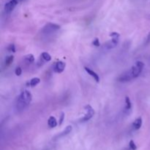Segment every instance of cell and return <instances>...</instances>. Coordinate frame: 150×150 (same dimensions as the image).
Returning a JSON list of instances; mask_svg holds the SVG:
<instances>
[{
	"label": "cell",
	"mask_w": 150,
	"mask_h": 150,
	"mask_svg": "<svg viewBox=\"0 0 150 150\" xmlns=\"http://www.w3.org/2000/svg\"><path fill=\"white\" fill-rule=\"evenodd\" d=\"M32 99V94L27 90H23L18 97L16 103V108L18 111H23L28 106Z\"/></svg>",
	"instance_id": "6da1fadb"
},
{
	"label": "cell",
	"mask_w": 150,
	"mask_h": 150,
	"mask_svg": "<svg viewBox=\"0 0 150 150\" xmlns=\"http://www.w3.org/2000/svg\"><path fill=\"white\" fill-rule=\"evenodd\" d=\"M144 67V64L142 62H137L134 66L131 67V72L133 73V76L134 79L139 77L140 74L142 73V70H143Z\"/></svg>",
	"instance_id": "7a4b0ae2"
},
{
	"label": "cell",
	"mask_w": 150,
	"mask_h": 150,
	"mask_svg": "<svg viewBox=\"0 0 150 150\" xmlns=\"http://www.w3.org/2000/svg\"><path fill=\"white\" fill-rule=\"evenodd\" d=\"M60 29V26L55 23H49L45 25L42 29V32L45 34H51Z\"/></svg>",
	"instance_id": "3957f363"
},
{
	"label": "cell",
	"mask_w": 150,
	"mask_h": 150,
	"mask_svg": "<svg viewBox=\"0 0 150 150\" xmlns=\"http://www.w3.org/2000/svg\"><path fill=\"white\" fill-rule=\"evenodd\" d=\"M133 79H134V77H133L131 70L130 69L129 70H127L125 73H123L122 74L120 75L117 80L120 82H127L129 81H131Z\"/></svg>",
	"instance_id": "277c9868"
},
{
	"label": "cell",
	"mask_w": 150,
	"mask_h": 150,
	"mask_svg": "<svg viewBox=\"0 0 150 150\" xmlns=\"http://www.w3.org/2000/svg\"><path fill=\"white\" fill-rule=\"evenodd\" d=\"M84 108L85 110H86V114L83 116V118L81 119L82 122L89 121L90 119L92 118V117H93L94 114H95V111H94V109L92 108V107L91 106V105H86V106L84 107Z\"/></svg>",
	"instance_id": "5b68a950"
},
{
	"label": "cell",
	"mask_w": 150,
	"mask_h": 150,
	"mask_svg": "<svg viewBox=\"0 0 150 150\" xmlns=\"http://www.w3.org/2000/svg\"><path fill=\"white\" fill-rule=\"evenodd\" d=\"M18 0H10L8 2L6 3L5 5H4V10H5L6 13H10V12L13 11L16 6L18 4Z\"/></svg>",
	"instance_id": "8992f818"
},
{
	"label": "cell",
	"mask_w": 150,
	"mask_h": 150,
	"mask_svg": "<svg viewBox=\"0 0 150 150\" xmlns=\"http://www.w3.org/2000/svg\"><path fill=\"white\" fill-rule=\"evenodd\" d=\"M119 38H112V40H111L110 41L105 42L104 44V46L107 49H111V48H114V47H116V45L118 44L119 42Z\"/></svg>",
	"instance_id": "52a82bcc"
},
{
	"label": "cell",
	"mask_w": 150,
	"mask_h": 150,
	"mask_svg": "<svg viewBox=\"0 0 150 150\" xmlns=\"http://www.w3.org/2000/svg\"><path fill=\"white\" fill-rule=\"evenodd\" d=\"M65 63L62 61H59L58 62L56 63L55 66H54V71L58 73H62L65 69Z\"/></svg>",
	"instance_id": "ba28073f"
},
{
	"label": "cell",
	"mask_w": 150,
	"mask_h": 150,
	"mask_svg": "<svg viewBox=\"0 0 150 150\" xmlns=\"http://www.w3.org/2000/svg\"><path fill=\"white\" fill-rule=\"evenodd\" d=\"M84 68H85V70H86V73H87L89 75H90V76H92V77L93 78V79H95V81H96V82L99 83V82H100V77H99V76H98V75L97 74V73H95V71L92 70L90 68H89V67H85Z\"/></svg>",
	"instance_id": "9c48e42d"
},
{
	"label": "cell",
	"mask_w": 150,
	"mask_h": 150,
	"mask_svg": "<svg viewBox=\"0 0 150 150\" xmlns=\"http://www.w3.org/2000/svg\"><path fill=\"white\" fill-rule=\"evenodd\" d=\"M48 125L51 128H54L57 126V121L54 117H50L48 120Z\"/></svg>",
	"instance_id": "30bf717a"
},
{
	"label": "cell",
	"mask_w": 150,
	"mask_h": 150,
	"mask_svg": "<svg viewBox=\"0 0 150 150\" xmlns=\"http://www.w3.org/2000/svg\"><path fill=\"white\" fill-rule=\"evenodd\" d=\"M142 125V117H138L133 122V126L135 130H139Z\"/></svg>",
	"instance_id": "8fae6325"
},
{
	"label": "cell",
	"mask_w": 150,
	"mask_h": 150,
	"mask_svg": "<svg viewBox=\"0 0 150 150\" xmlns=\"http://www.w3.org/2000/svg\"><path fill=\"white\" fill-rule=\"evenodd\" d=\"M40 82V79L39 78H33L32 79H31V81L27 83V84L29 85V86H32V87H34V86L39 84Z\"/></svg>",
	"instance_id": "7c38bea8"
},
{
	"label": "cell",
	"mask_w": 150,
	"mask_h": 150,
	"mask_svg": "<svg viewBox=\"0 0 150 150\" xmlns=\"http://www.w3.org/2000/svg\"><path fill=\"white\" fill-rule=\"evenodd\" d=\"M72 129H73L72 126H70V125L67 126V127H66L65 129H64V131L62 132L61 134H59V137H62V136H66V135L69 134V133H70V132L72 131Z\"/></svg>",
	"instance_id": "4fadbf2b"
},
{
	"label": "cell",
	"mask_w": 150,
	"mask_h": 150,
	"mask_svg": "<svg viewBox=\"0 0 150 150\" xmlns=\"http://www.w3.org/2000/svg\"><path fill=\"white\" fill-rule=\"evenodd\" d=\"M41 58L43 60H45V62H49L51 60V57L48 53L47 52H43L41 54Z\"/></svg>",
	"instance_id": "5bb4252c"
},
{
	"label": "cell",
	"mask_w": 150,
	"mask_h": 150,
	"mask_svg": "<svg viewBox=\"0 0 150 150\" xmlns=\"http://www.w3.org/2000/svg\"><path fill=\"white\" fill-rule=\"evenodd\" d=\"M125 109L126 110H130L131 109V107H132V104H131V101H130V99L128 98V97H126L125 98Z\"/></svg>",
	"instance_id": "9a60e30c"
},
{
	"label": "cell",
	"mask_w": 150,
	"mask_h": 150,
	"mask_svg": "<svg viewBox=\"0 0 150 150\" xmlns=\"http://www.w3.org/2000/svg\"><path fill=\"white\" fill-rule=\"evenodd\" d=\"M25 59L29 63L34 62V61H35V57H34V56L32 55V54H28V55H26V57H25Z\"/></svg>",
	"instance_id": "2e32d148"
},
{
	"label": "cell",
	"mask_w": 150,
	"mask_h": 150,
	"mask_svg": "<svg viewBox=\"0 0 150 150\" xmlns=\"http://www.w3.org/2000/svg\"><path fill=\"white\" fill-rule=\"evenodd\" d=\"M13 59H14V57L13 56H10V57H7L5 59V64L6 65H9V64H11L13 62Z\"/></svg>",
	"instance_id": "e0dca14e"
},
{
	"label": "cell",
	"mask_w": 150,
	"mask_h": 150,
	"mask_svg": "<svg viewBox=\"0 0 150 150\" xmlns=\"http://www.w3.org/2000/svg\"><path fill=\"white\" fill-rule=\"evenodd\" d=\"M129 146H130V148L132 150H136V149H137V146H136V144H135V142H133V140L130 141V143H129Z\"/></svg>",
	"instance_id": "ac0fdd59"
},
{
	"label": "cell",
	"mask_w": 150,
	"mask_h": 150,
	"mask_svg": "<svg viewBox=\"0 0 150 150\" xmlns=\"http://www.w3.org/2000/svg\"><path fill=\"white\" fill-rule=\"evenodd\" d=\"M15 73L17 76H20L22 73V70L20 67H18L16 68V70H15Z\"/></svg>",
	"instance_id": "d6986e66"
},
{
	"label": "cell",
	"mask_w": 150,
	"mask_h": 150,
	"mask_svg": "<svg viewBox=\"0 0 150 150\" xmlns=\"http://www.w3.org/2000/svg\"><path fill=\"white\" fill-rule=\"evenodd\" d=\"M7 50L10 52H16V48H15V45L13 44H10V45L7 48Z\"/></svg>",
	"instance_id": "ffe728a7"
},
{
	"label": "cell",
	"mask_w": 150,
	"mask_h": 150,
	"mask_svg": "<svg viewBox=\"0 0 150 150\" xmlns=\"http://www.w3.org/2000/svg\"><path fill=\"white\" fill-rule=\"evenodd\" d=\"M92 44H93L95 46H100V41H99V39L98 38H95V40H93V42H92Z\"/></svg>",
	"instance_id": "44dd1931"
},
{
	"label": "cell",
	"mask_w": 150,
	"mask_h": 150,
	"mask_svg": "<svg viewBox=\"0 0 150 150\" xmlns=\"http://www.w3.org/2000/svg\"><path fill=\"white\" fill-rule=\"evenodd\" d=\"M64 113H62L61 116H60V119H59V125H61L62 124L63 121H64Z\"/></svg>",
	"instance_id": "7402d4cb"
},
{
	"label": "cell",
	"mask_w": 150,
	"mask_h": 150,
	"mask_svg": "<svg viewBox=\"0 0 150 150\" xmlns=\"http://www.w3.org/2000/svg\"><path fill=\"white\" fill-rule=\"evenodd\" d=\"M110 36L111 37V38H120V34L117 33V32H111V34H110Z\"/></svg>",
	"instance_id": "603a6c76"
},
{
	"label": "cell",
	"mask_w": 150,
	"mask_h": 150,
	"mask_svg": "<svg viewBox=\"0 0 150 150\" xmlns=\"http://www.w3.org/2000/svg\"><path fill=\"white\" fill-rule=\"evenodd\" d=\"M147 39H148V40H150V32L149 33V35H148V38H147Z\"/></svg>",
	"instance_id": "cb8c5ba5"
}]
</instances>
